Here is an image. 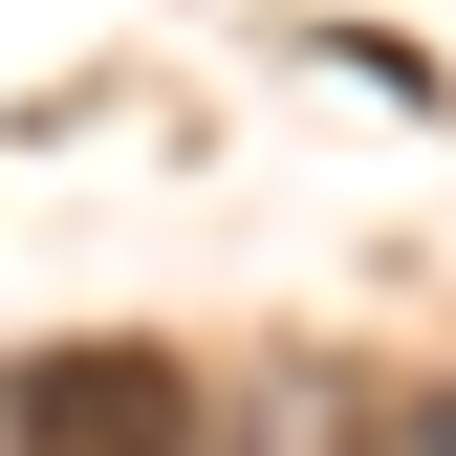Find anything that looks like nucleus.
<instances>
[{"label":"nucleus","instance_id":"obj_2","mask_svg":"<svg viewBox=\"0 0 456 456\" xmlns=\"http://www.w3.org/2000/svg\"><path fill=\"white\" fill-rule=\"evenodd\" d=\"M435 456H456V391H435Z\"/></svg>","mask_w":456,"mask_h":456},{"label":"nucleus","instance_id":"obj_1","mask_svg":"<svg viewBox=\"0 0 456 456\" xmlns=\"http://www.w3.org/2000/svg\"><path fill=\"white\" fill-rule=\"evenodd\" d=\"M0 456H196V370L175 348H44L0 391Z\"/></svg>","mask_w":456,"mask_h":456}]
</instances>
